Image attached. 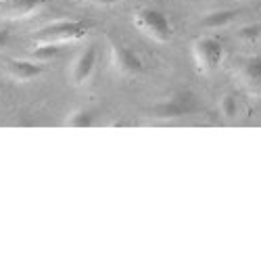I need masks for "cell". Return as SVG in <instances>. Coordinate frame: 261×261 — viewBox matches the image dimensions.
Here are the masks:
<instances>
[{
    "label": "cell",
    "mask_w": 261,
    "mask_h": 261,
    "mask_svg": "<svg viewBox=\"0 0 261 261\" xmlns=\"http://www.w3.org/2000/svg\"><path fill=\"white\" fill-rule=\"evenodd\" d=\"M109 63L121 75H138L142 71V61L138 55L132 48L119 44L117 40L109 42Z\"/></svg>",
    "instance_id": "277c9868"
},
{
    "label": "cell",
    "mask_w": 261,
    "mask_h": 261,
    "mask_svg": "<svg viewBox=\"0 0 261 261\" xmlns=\"http://www.w3.org/2000/svg\"><path fill=\"white\" fill-rule=\"evenodd\" d=\"M59 44H38L32 53V59L42 63V61H53L57 55H59Z\"/></svg>",
    "instance_id": "7c38bea8"
},
{
    "label": "cell",
    "mask_w": 261,
    "mask_h": 261,
    "mask_svg": "<svg viewBox=\"0 0 261 261\" xmlns=\"http://www.w3.org/2000/svg\"><path fill=\"white\" fill-rule=\"evenodd\" d=\"M94 65H96V48L94 46L84 48L71 65V84L82 86V84L88 82L92 71H94Z\"/></svg>",
    "instance_id": "8992f818"
},
{
    "label": "cell",
    "mask_w": 261,
    "mask_h": 261,
    "mask_svg": "<svg viewBox=\"0 0 261 261\" xmlns=\"http://www.w3.org/2000/svg\"><path fill=\"white\" fill-rule=\"evenodd\" d=\"M96 5H105V7H109V5H117V3H121V0H94Z\"/></svg>",
    "instance_id": "2e32d148"
},
{
    "label": "cell",
    "mask_w": 261,
    "mask_h": 261,
    "mask_svg": "<svg viewBox=\"0 0 261 261\" xmlns=\"http://www.w3.org/2000/svg\"><path fill=\"white\" fill-rule=\"evenodd\" d=\"M192 59L201 73H209L220 67L224 59V44L217 38L201 36L192 42Z\"/></svg>",
    "instance_id": "7a4b0ae2"
},
{
    "label": "cell",
    "mask_w": 261,
    "mask_h": 261,
    "mask_svg": "<svg viewBox=\"0 0 261 261\" xmlns=\"http://www.w3.org/2000/svg\"><path fill=\"white\" fill-rule=\"evenodd\" d=\"M238 84L249 92H261V57H249L236 71Z\"/></svg>",
    "instance_id": "5b68a950"
},
{
    "label": "cell",
    "mask_w": 261,
    "mask_h": 261,
    "mask_svg": "<svg viewBox=\"0 0 261 261\" xmlns=\"http://www.w3.org/2000/svg\"><path fill=\"white\" fill-rule=\"evenodd\" d=\"M220 107H222V115L226 119H234L236 117V98L234 96H224Z\"/></svg>",
    "instance_id": "4fadbf2b"
},
{
    "label": "cell",
    "mask_w": 261,
    "mask_h": 261,
    "mask_svg": "<svg viewBox=\"0 0 261 261\" xmlns=\"http://www.w3.org/2000/svg\"><path fill=\"white\" fill-rule=\"evenodd\" d=\"M134 28L155 42H169L173 34L167 15L150 7H144L134 15Z\"/></svg>",
    "instance_id": "6da1fadb"
},
{
    "label": "cell",
    "mask_w": 261,
    "mask_h": 261,
    "mask_svg": "<svg viewBox=\"0 0 261 261\" xmlns=\"http://www.w3.org/2000/svg\"><path fill=\"white\" fill-rule=\"evenodd\" d=\"M192 111H194V107H190L186 102L167 100V102L153 105V109H150V115H153L155 119H178V117H184V115H188Z\"/></svg>",
    "instance_id": "ba28073f"
},
{
    "label": "cell",
    "mask_w": 261,
    "mask_h": 261,
    "mask_svg": "<svg viewBox=\"0 0 261 261\" xmlns=\"http://www.w3.org/2000/svg\"><path fill=\"white\" fill-rule=\"evenodd\" d=\"M238 36H241L243 40H247V42H257L261 38V25H247V28H243L241 32H238Z\"/></svg>",
    "instance_id": "5bb4252c"
},
{
    "label": "cell",
    "mask_w": 261,
    "mask_h": 261,
    "mask_svg": "<svg viewBox=\"0 0 261 261\" xmlns=\"http://www.w3.org/2000/svg\"><path fill=\"white\" fill-rule=\"evenodd\" d=\"M88 36V25L82 21H59L44 30H40L34 38L40 44H63V42H77Z\"/></svg>",
    "instance_id": "3957f363"
},
{
    "label": "cell",
    "mask_w": 261,
    "mask_h": 261,
    "mask_svg": "<svg viewBox=\"0 0 261 261\" xmlns=\"http://www.w3.org/2000/svg\"><path fill=\"white\" fill-rule=\"evenodd\" d=\"M46 0H0V9L7 11L11 17H25L38 11Z\"/></svg>",
    "instance_id": "9c48e42d"
},
{
    "label": "cell",
    "mask_w": 261,
    "mask_h": 261,
    "mask_svg": "<svg viewBox=\"0 0 261 261\" xmlns=\"http://www.w3.org/2000/svg\"><path fill=\"white\" fill-rule=\"evenodd\" d=\"M9 40H11V32H9L7 28H3V30H0V48L7 46V44H9Z\"/></svg>",
    "instance_id": "9a60e30c"
},
{
    "label": "cell",
    "mask_w": 261,
    "mask_h": 261,
    "mask_svg": "<svg viewBox=\"0 0 261 261\" xmlns=\"http://www.w3.org/2000/svg\"><path fill=\"white\" fill-rule=\"evenodd\" d=\"M92 123H94V113L90 109H77V111L69 113L67 119H65L67 127H90Z\"/></svg>",
    "instance_id": "8fae6325"
},
{
    "label": "cell",
    "mask_w": 261,
    "mask_h": 261,
    "mask_svg": "<svg viewBox=\"0 0 261 261\" xmlns=\"http://www.w3.org/2000/svg\"><path fill=\"white\" fill-rule=\"evenodd\" d=\"M7 73L17 82H32L42 73V65L38 61H9L7 63Z\"/></svg>",
    "instance_id": "52a82bcc"
},
{
    "label": "cell",
    "mask_w": 261,
    "mask_h": 261,
    "mask_svg": "<svg viewBox=\"0 0 261 261\" xmlns=\"http://www.w3.org/2000/svg\"><path fill=\"white\" fill-rule=\"evenodd\" d=\"M236 17H238V11H215V13L207 15V17H203L201 23L205 28H213L215 30V28H224V25L232 23Z\"/></svg>",
    "instance_id": "30bf717a"
}]
</instances>
